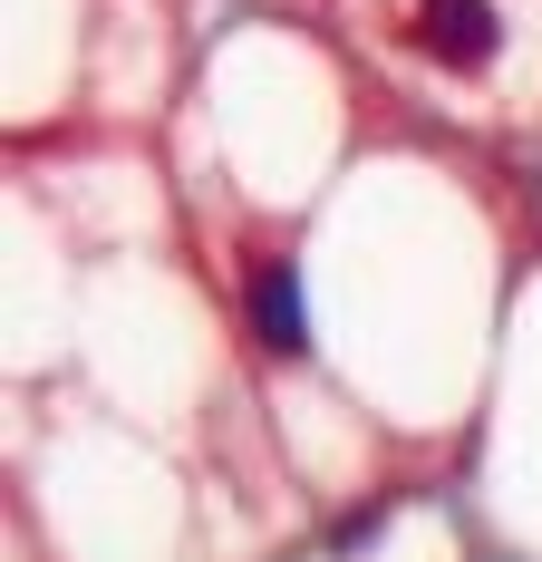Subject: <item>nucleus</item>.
I'll use <instances>...</instances> for the list:
<instances>
[{
    "mask_svg": "<svg viewBox=\"0 0 542 562\" xmlns=\"http://www.w3.org/2000/svg\"><path fill=\"white\" fill-rule=\"evenodd\" d=\"M417 40H427L445 68H485L504 49V30H494V0H427L417 10Z\"/></svg>",
    "mask_w": 542,
    "mask_h": 562,
    "instance_id": "f257e3e1",
    "label": "nucleus"
},
{
    "mask_svg": "<svg viewBox=\"0 0 542 562\" xmlns=\"http://www.w3.org/2000/svg\"><path fill=\"white\" fill-rule=\"evenodd\" d=\"M252 330H262L271 359H301V349H310V321H301V281H291V262H262V272H252Z\"/></svg>",
    "mask_w": 542,
    "mask_h": 562,
    "instance_id": "f03ea898",
    "label": "nucleus"
}]
</instances>
